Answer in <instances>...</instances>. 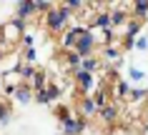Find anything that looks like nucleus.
<instances>
[{
  "instance_id": "28",
  "label": "nucleus",
  "mask_w": 148,
  "mask_h": 135,
  "mask_svg": "<svg viewBox=\"0 0 148 135\" xmlns=\"http://www.w3.org/2000/svg\"><path fill=\"white\" fill-rule=\"evenodd\" d=\"M33 100H35V105H50V100H48V95H45V90L33 93Z\"/></svg>"
},
{
  "instance_id": "6",
  "label": "nucleus",
  "mask_w": 148,
  "mask_h": 135,
  "mask_svg": "<svg viewBox=\"0 0 148 135\" xmlns=\"http://www.w3.org/2000/svg\"><path fill=\"white\" fill-rule=\"evenodd\" d=\"M13 103H18V105H30L33 103V88L28 85V83H20L18 80V85H15V90H13V98H10Z\"/></svg>"
},
{
  "instance_id": "1",
  "label": "nucleus",
  "mask_w": 148,
  "mask_h": 135,
  "mask_svg": "<svg viewBox=\"0 0 148 135\" xmlns=\"http://www.w3.org/2000/svg\"><path fill=\"white\" fill-rule=\"evenodd\" d=\"M70 20H73V15H70L65 8H63L60 3H55V8L50 10L45 18H43V23H45L48 33H55V35H60V33L70 25Z\"/></svg>"
},
{
  "instance_id": "20",
  "label": "nucleus",
  "mask_w": 148,
  "mask_h": 135,
  "mask_svg": "<svg viewBox=\"0 0 148 135\" xmlns=\"http://www.w3.org/2000/svg\"><path fill=\"white\" fill-rule=\"evenodd\" d=\"M63 55H65V58H63V63L68 65V70H70V73H73V70H78V68H80V60H83V58H78L75 53H73V50L63 53Z\"/></svg>"
},
{
  "instance_id": "2",
  "label": "nucleus",
  "mask_w": 148,
  "mask_h": 135,
  "mask_svg": "<svg viewBox=\"0 0 148 135\" xmlns=\"http://www.w3.org/2000/svg\"><path fill=\"white\" fill-rule=\"evenodd\" d=\"M25 33H28V23L18 20V18H10L8 23L0 25V40H3V43H8V45L20 43V38H23Z\"/></svg>"
},
{
  "instance_id": "24",
  "label": "nucleus",
  "mask_w": 148,
  "mask_h": 135,
  "mask_svg": "<svg viewBox=\"0 0 148 135\" xmlns=\"http://www.w3.org/2000/svg\"><path fill=\"white\" fill-rule=\"evenodd\" d=\"M75 113H70V108H65V105H55V118H58V123H65L68 118H73Z\"/></svg>"
},
{
  "instance_id": "18",
  "label": "nucleus",
  "mask_w": 148,
  "mask_h": 135,
  "mask_svg": "<svg viewBox=\"0 0 148 135\" xmlns=\"http://www.w3.org/2000/svg\"><path fill=\"white\" fill-rule=\"evenodd\" d=\"M146 98H148V90H146V88L133 85V88H131V93H128V103H143Z\"/></svg>"
},
{
  "instance_id": "29",
  "label": "nucleus",
  "mask_w": 148,
  "mask_h": 135,
  "mask_svg": "<svg viewBox=\"0 0 148 135\" xmlns=\"http://www.w3.org/2000/svg\"><path fill=\"white\" fill-rule=\"evenodd\" d=\"M13 50H15V45H8V43H3V40H0V60H3V58H8Z\"/></svg>"
},
{
  "instance_id": "9",
  "label": "nucleus",
  "mask_w": 148,
  "mask_h": 135,
  "mask_svg": "<svg viewBox=\"0 0 148 135\" xmlns=\"http://www.w3.org/2000/svg\"><path fill=\"white\" fill-rule=\"evenodd\" d=\"M13 18L28 23L30 18H35V3H33V0H18V3H15V15H13Z\"/></svg>"
},
{
  "instance_id": "17",
  "label": "nucleus",
  "mask_w": 148,
  "mask_h": 135,
  "mask_svg": "<svg viewBox=\"0 0 148 135\" xmlns=\"http://www.w3.org/2000/svg\"><path fill=\"white\" fill-rule=\"evenodd\" d=\"M90 100H93L95 110H101V108H106L108 105V93H106V88H95V93H90Z\"/></svg>"
},
{
  "instance_id": "21",
  "label": "nucleus",
  "mask_w": 148,
  "mask_h": 135,
  "mask_svg": "<svg viewBox=\"0 0 148 135\" xmlns=\"http://www.w3.org/2000/svg\"><path fill=\"white\" fill-rule=\"evenodd\" d=\"M140 80H146V70H140V68L131 65V68H128V83H131V85H138Z\"/></svg>"
},
{
  "instance_id": "19",
  "label": "nucleus",
  "mask_w": 148,
  "mask_h": 135,
  "mask_svg": "<svg viewBox=\"0 0 148 135\" xmlns=\"http://www.w3.org/2000/svg\"><path fill=\"white\" fill-rule=\"evenodd\" d=\"M33 3H35V15H43V18H45L48 13L55 8L53 0H33Z\"/></svg>"
},
{
  "instance_id": "26",
  "label": "nucleus",
  "mask_w": 148,
  "mask_h": 135,
  "mask_svg": "<svg viewBox=\"0 0 148 135\" xmlns=\"http://www.w3.org/2000/svg\"><path fill=\"white\" fill-rule=\"evenodd\" d=\"M20 45H23L25 50H28V48H35V35H33V33H25L23 38H20Z\"/></svg>"
},
{
  "instance_id": "13",
  "label": "nucleus",
  "mask_w": 148,
  "mask_h": 135,
  "mask_svg": "<svg viewBox=\"0 0 148 135\" xmlns=\"http://www.w3.org/2000/svg\"><path fill=\"white\" fill-rule=\"evenodd\" d=\"M131 83L123 78H118L116 83H113V98H118V100H128V93H131Z\"/></svg>"
},
{
  "instance_id": "25",
  "label": "nucleus",
  "mask_w": 148,
  "mask_h": 135,
  "mask_svg": "<svg viewBox=\"0 0 148 135\" xmlns=\"http://www.w3.org/2000/svg\"><path fill=\"white\" fill-rule=\"evenodd\" d=\"M20 60H23L25 65H35V63H38V50H35V48H28V50L23 53Z\"/></svg>"
},
{
  "instance_id": "15",
  "label": "nucleus",
  "mask_w": 148,
  "mask_h": 135,
  "mask_svg": "<svg viewBox=\"0 0 148 135\" xmlns=\"http://www.w3.org/2000/svg\"><path fill=\"white\" fill-rule=\"evenodd\" d=\"M48 80H50V78H48V73H45V70H40V68H38V70H35V75H33V80L28 83V85L33 88V93H38V90H45Z\"/></svg>"
},
{
  "instance_id": "16",
  "label": "nucleus",
  "mask_w": 148,
  "mask_h": 135,
  "mask_svg": "<svg viewBox=\"0 0 148 135\" xmlns=\"http://www.w3.org/2000/svg\"><path fill=\"white\" fill-rule=\"evenodd\" d=\"M13 123V108L8 100H0V128H8Z\"/></svg>"
},
{
  "instance_id": "30",
  "label": "nucleus",
  "mask_w": 148,
  "mask_h": 135,
  "mask_svg": "<svg viewBox=\"0 0 148 135\" xmlns=\"http://www.w3.org/2000/svg\"><path fill=\"white\" fill-rule=\"evenodd\" d=\"M0 95H3V78H0Z\"/></svg>"
},
{
  "instance_id": "10",
  "label": "nucleus",
  "mask_w": 148,
  "mask_h": 135,
  "mask_svg": "<svg viewBox=\"0 0 148 135\" xmlns=\"http://www.w3.org/2000/svg\"><path fill=\"white\" fill-rule=\"evenodd\" d=\"M75 115L78 118H83V120H90L93 115H98V110H95V105H93V100H90V95H83L78 100V105H75Z\"/></svg>"
},
{
  "instance_id": "11",
  "label": "nucleus",
  "mask_w": 148,
  "mask_h": 135,
  "mask_svg": "<svg viewBox=\"0 0 148 135\" xmlns=\"http://www.w3.org/2000/svg\"><path fill=\"white\" fill-rule=\"evenodd\" d=\"M131 18L146 23L148 20V0H136V3H131Z\"/></svg>"
},
{
  "instance_id": "5",
  "label": "nucleus",
  "mask_w": 148,
  "mask_h": 135,
  "mask_svg": "<svg viewBox=\"0 0 148 135\" xmlns=\"http://www.w3.org/2000/svg\"><path fill=\"white\" fill-rule=\"evenodd\" d=\"M73 53L78 58H90L95 55V33L93 30H86V35L73 45Z\"/></svg>"
},
{
  "instance_id": "3",
  "label": "nucleus",
  "mask_w": 148,
  "mask_h": 135,
  "mask_svg": "<svg viewBox=\"0 0 148 135\" xmlns=\"http://www.w3.org/2000/svg\"><path fill=\"white\" fill-rule=\"evenodd\" d=\"M86 25H68L65 30L60 33V40H58V45H60V50L63 53H68V50H73V45L78 43L83 35H86Z\"/></svg>"
},
{
  "instance_id": "12",
  "label": "nucleus",
  "mask_w": 148,
  "mask_h": 135,
  "mask_svg": "<svg viewBox=\"0 0 148 135\" xmlns=\"http://www.w3.org/2000/svg\"><path fill=\"white\" fill-rule=\"evenodd\" d=\"M98 115L103 118V123H116V120L121 118V108H118V103H108L106 108L98 110Z\"/></svg>"
},
{
  "instance_id": "23",
  "label": "nucleus",
  "mask_w": 148,
  "mask_h": 135,
  "mask_svg": "<svg viewBox=\"0 0 148 135\" xmlns=\"http://www.w3.org/2000/svg\"><path fill=\"white\" fill-rule=\"evenodd\" d=\"M45 95H48V100H50V103H55V100L63 95V90L55 85L53 80H48V85H45Z\"/></svg>"
},
{
  "instance_id": "14",
  "label": "nucleus",
  "mask_w": 148,
  "mask_h": 135,
  "mask_svg": "<svg viewBox=\"0 0 148 135\" xmlns=\"http://www.w3.org/2000/svg\"><path fill=\"white\" fill-rule=\"evenodd\" d=\"M103 68V60L101 58H95V55H90V58H83L80 60V70H86V73H90V75H95V73Z\"/></svg>"
},
{
  "instance_id": "7",
  "label": "nucleus",
  "mask_w": 148,
  "mask_h": 135,
  "mask_svg": "<svg viewBox=\"0 0 148 135\" xmlns=\"http://www.w3.org/2000/svg\"><path fill=\"white\" fill-rule=\"evenodd\" d=\"M88 130V120L78 118V115H73L63 123V135H83Z\"/></svg>"
},
{
  "instance_id": "22",
  "label": "nucleus",
  "mask_w": 148,
  "mask_h": 135,
  "mask_svg": "<svg viewBox=\"0 0 148 135\" xmlns=\"http://www.w3.org/2000/svg\"><path fill=\"white\" fill-rule=\"evenodd\" d=\"M35 70H38L35 65H25V63H23V68L18 70V78H20V83H30L33 75H35Z\"/></svg>"
},
{
  "instance_id": "27",
  "label": "nucleus",
  "mask_w": 148,
  "mask_h": 135,
  "mask_svg": "<svg viewBox=\"0 0 148 135\" xmlns=\"http://www.w3.org/2000/svg\"><path fill=\"white\" fill-rule=\"evenodd\" d=\"M133 50H140V53H146V50H148V35H140V38L133 43Z\"/></svg>"
},
{
  "instance_id": "4",
  "label": "nucleus",
  "mask_w": 148,
  "mask_h": 135,
  "mask_svg": "<svg viewBox=\"0 0 148 135\" xmlns=\"http://www.w3.org/2000/svg\"><path fill=\"white\" fill-rule=\"evenodd\" d=\"M70 75H73V83H75V88H78L80 95H90V93L95 90V75L80 70V68H78V70H73Z\"/></svg>"
},
{
  "instance_id": "8",
  "label": "nucleus",
  "mask_w": 148,
  "mask_h": 135,
  "mask_svg": "<svg viewBox=\"0 0 148 135\" xmlns=\"http://www.w3.org/2000/svg\"><path fill=\"white\" fill-rule=\"evenodd\" d=\"M101 58L108 60V63H113V70H118V68L123 65V53H121L118 45H103L101 48Z\"/></svg>"
}]
</instances>
